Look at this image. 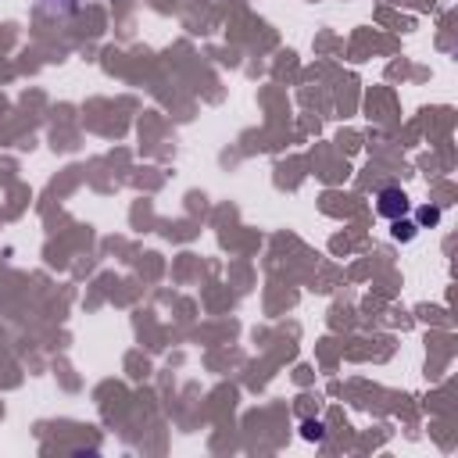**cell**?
<instances>
[{
  "instance_id": "277c9868",
  "label": "cell",
  "mask_w": 458,
  "mask_h": 458,
  "mask_svg": "<svg viewBox=\"0 0 458 458\" xmlns=\"http://www.w3.org/2000/svg\"><path fill=\"white\" fill-rule=\"evenodd\" d=\"M301 437L305 440H315V444H322V440H326V426L315 422V419H305L301 422Z\"/></svg>"
},
{
  "instance_id": "5b68a950",
  "label": "cell",
  "mask_w": 458,
  "mask_h": 458,
  "mask_svg": "<svg viewBox=\"0 0 458 458\" xmlns=\"http://www.w3.org/2000/svg\"><path fill=\"white\" fill-rule=\"evenodd\" d=\"M437 222H440V208L437 204H422L419 215H416V226L422 229V226H437Z\"/></svg>"
},
{
  "instance_id": "7a4b0ae2",
  "label": "cell",
  "mask_w": 458,
  "mask_h": 458,
  "mask_svg": "<svg viewBox=\"0 0 458 458\" xmlns=\"http://www.w3.org/2000/svg\"><path fill=\"white\" fill-rule=\"evenodd\" d=\"M416 233H419V226H416L408 215H405V218H394V222H390V236H394L398 244H412Z\"/></svg>"
},
{
  "instance_id": "3957f363",
  "label": "cell",
  "mask_w": 458,
  "mask_h": 458,
  "mask_svg": "<svg viewBox=\"0 0 458 458\" xmlns=\"http://www.w3.org/2000/svg\"><path fill=\"white\" fill-rule=\"evenodd\" d=\"M40 11L51 14V18H65V14L79 11V0H40Z\"/></svg>"
},
{
  "instance_id": "6da1fadb",
  "label": "cell",
  "mask_w": 458,
  "mask_h": 458,
  "mask_svg": "<svg viewBox=\"0 0 458 458\" xmlns=\"http://www.w3.org/2000/svg\"><path fill=\"white\" fill-rule=\"evenodd\" d=\"M376 212H380L387 222H394V218H405L412 212V201H408V194L401 186H383V190L376 194Z\"/></svg>"
}]
</instances>
